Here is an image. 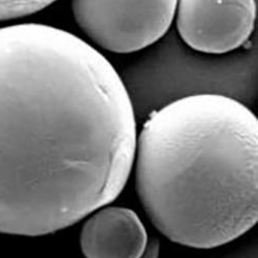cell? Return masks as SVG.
Returning <instances> with one entry per match:
<instances>
[{"label":"cell","instance_id":"cell-4","mask_svg":"<svg viewBox=\"0 0 258 258\" xmlns=\"http://www.w3.org/2000/svg\"><path fill=\"white\" fill-rule=\"evenodd\" d=\"M178 0H72L78 26L98 47L117 54L143 51L163 37Z\"/></svg>","mask_w":258,"mask_h":258},{"label":"cell","instance_id":"cell-6","mask_svg":"<svg viewBox=\"0 0 258 258\" xmlns=\"http://www.w3.org/2000/svg\"><path fill=\"white\" fill-rule=\"evenodd\" d=\"M148 235L133 210L122 207L99 208L83 225L80 243L88 258H139L146 250Z\"/></svg>","mask_w":258,"mask_h":258},{"label":"cell","instance_id":"cell-2","mask_svg":"<svg viewBox=\"0 0 258 258\" xmlns=\"http://www.w3.org/2000/svg\"><path fill=\"white\" fill-rule=\"evenodd\" d=\"M136 185L171 242L217 248L258 219V120L219 94L180 98L150 114L137 139Z\"/></svg>","mask_w":258,"mask_h":258},{"label":"cell","instance_id":"cell-3","mask_svg":"<svg viewBox=\"0 0 258 258\" xmlns=\"http://www.w3.org/2000/svg\"><path fill=\"white\" fill-rule=\"evenodd\" d=\"M144 50L120 75L140 120L192 95H224L249 107L257 100L256 42L226 54H207L191 49L169 29Z\"/></svg>","mask_w":258,"mask_h":258},{"label":"cell","instance_id":"cell-5","mask_svg":"<svg viewBox=\"0 0 258 258\" xmlns=\"http://www.w3.org/2000/svg\"><path fill=\"white\" fill-rule=\"evenodd\" d=\"M256 15V0H178L176 31L193 50L226 54L246 46Z\"/></svg>","mask_w":258,"mask_h":258},{"label":"cell","instance_id":"cell-7","mask_svg":"<svg viewBox=\"0 0 258 258\" xmlns=\"http://www.w3.org/2000/svg\"><path fill=\"white\" fill-rule=\"evenodd\" d=\"M58 0H0V21L30 16Z\"/></svg>","mask_w":258,"mask_h":258},{"label":"cell","instance_id":"cell-1","mask_svg":"<svg viewBox=\"0 0 258 258\" xmlns=\"http://www.w3.org/2000/svg\"><path fill=\"white\" fill-rule=\"evenodd\" d=\"M119 73L79 36L0 28V233L39 236L113 203L136 158Z\"/></svg>","mask_w":258,"mask_h":258}]
</instances>
